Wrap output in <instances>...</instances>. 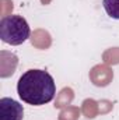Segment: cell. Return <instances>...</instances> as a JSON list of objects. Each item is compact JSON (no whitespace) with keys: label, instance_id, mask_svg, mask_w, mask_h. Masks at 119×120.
<instances>
[{"label":"cell","instance_id":"obj_1","mask_svg":"<svg viewBox=\"0 0 119 120\" xmlns=\"http://www.w3.org/2000/svg\"><path fill=\"white\" fill-rule=\"evenodd\" d=\"M17 94L23 102L32 106H42L55 98L56 84L48 71L31 68L20 77L17 82Z\"/></svg>","mask_w":119,"mask_h":120},{"label":"cell","instance_id":"obj_2","mask_svg":"<svg viewBox=\"0 0 119 120\" xmlns=\"http://www.w3.org/2000/svg\"><path fill=\"white\" fill-rule=\"evenodd\" d=\"M31 35L30 25L21 15H6L0 20V38L4 43L18 46L24 43Z\"/></svg>","mask_w":119,"mask_h":120},{"label":"cell","instance_id":"obj_3","mask_svg":"<svg viewBox=\"0 0 119 120\" xmlns=\"http://www.w3.org/2000/svg\"><path fill=\"white\" fill-rule=\"evenodd\" d=\"M24 109L17 101L11 98L0 99V120H23Z\"/></svg>","mask_w":119,"mask_h":120},{"label":"cell","instance_id":"obj_4","mask_svg":"<svg viewBox=\"0 0 119 120\" xmlns=\"http://www.w3.org/2000/svg\"><path fill=\"white\" fill-rule=\"evenodd\" d=\"M102 6L111 18L119 20V0H102Z\"/></svg>","mask_w":119,"mask_h":120}]
</instances>
